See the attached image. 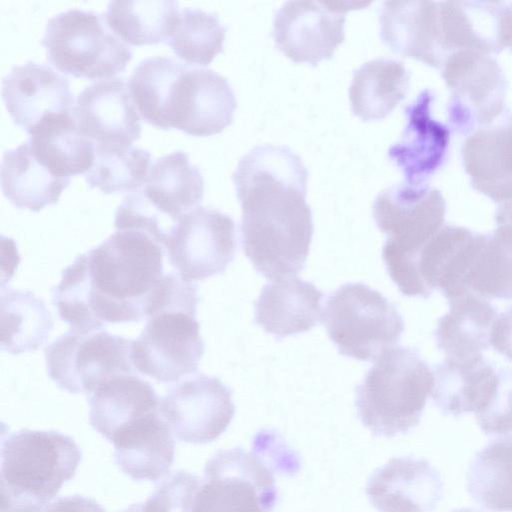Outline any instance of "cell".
Masks as SVG:
<instances>
[{
  "mask_svg": "<svg viewBox=\"0 0 512 512\" xmlns=\"http://www.w3.org/2000/svg\"><path fill=\"white\" fill-rule=\"evenodd\" d=\"M446 202L438 189L400 184L380 192L373 217L387 239L382 258L390 277L410 272L417 255L444 226Z\"/></svg>",
  "mask_w": 512,
  "mask_h": 512,
  "instance_id": "obj_7",
  "label": "cell"
},
{
  "mask_svg": "<svg viewBox=\"0 0 512 512\" xmlns=\"http://www.w3.org/2000/svg\"><path fill=\"white\" fill-rule=\"evenodd\" d=\"M73 116L95 145H132L141 135L138 110L122 77L98 80L77 95Z\"/></svg>",
  "mask_w": 512,
  "mask_h": 512,
  "instance_id": "obj_17",
  "label": "cell"
},
{
  "mask_svg": "<svg viewBox=\"0 0 512 512\" xmlns=\"http://www.w3.org/2000/svg\"><path fill=\"white\" fill-rule=\"evenodd\" d=\"M366 494L379 512H430L443 495V480L426 459H390L369 478Z\"/></svg>",
  "mask_w": 512,
  "mask_h": 512,
  "instance_id": "obj_21",
  "label": "cell"
},
{
  "mask_svg": "<svg viewBox=\"0 0 512 512\" xmlns=\"http://www.w3.org/2000/svg\"><path fill=\"white\" fill-rule=\"evenodd\" d=\"M196 312L168 308L153 314L133 340L135 370L160 383L179 382L194 374L204 353Z\"/></svg>",
  "mask_w": 512,
  "mask_h": 512,
  "instance_id": "obj_11",
  "label": "cell"
},
{
  "mask_svg": "<svg viewBox=\"0 0 512 512\" xmlns=\"http://www.w3.org/2000/svg\"><path fill=\"white\" fill-rule=\"evenodd\" d=\"M88 402L91 426L109 441L124 426L159 411L160 398L148 381L131 373L105 381Z\"/></svg>",
  "mask_w": 512,
  "mask_h": 512,
  "instance_id": "obj_27",
  "label": "cell"
},
{
  "mask_svg": "<svg viewBox=\"0 0 512 512\" xmlns=\"http://www.w3.org/2000/svg\"><path fill=\"white\" fill-rule=\"evenodd\" d=\"M433 385V371L415 349H386L356 387L358 416L375 436L405 434L418 425Z\"/></svg>",
  "mask_w": 512,
  "mask_h": 512,
  "instance_id": "obj_4",
  "label": "cell"
},
{
  "mask_svg": "<svg viewBox=\"0 0 512 512\" xmlns=\"http://www.w3.org/2000/svg\"><path fill=\"white\" fill-rule=\"evenodd\" d=\"M490 343L495 351L512 361V306L497 316L492 326Z\"/></svg>",
  "mask_w": 512,
  "mask_h": 512,
  "instance_id": "obj_41",
  "label": "cell"
},
{
  "mask_svg": "<svg viewBox=\"0 0 512 512\" xmlns=\"http://www.w3.org/2000/svg\"><path fill=\"white\" fill-rule=\"evenodd\" d=\"M434 100V92L424 89L405 107L403 134L388 150L410 185L425 184L447 160L450 128L433 117Z\"/></svg>",
  "mask_w": 512,
  "mask_h": 512,
  "instance_id": "obj_18",
  "label": "cell"
},
{
  "mask_svg": "<svg viewBox=\"0 0 512 512\" xmlns=\"http://www.w3.org/2000/svg\"><path fill=\"white\" fill-rule=\"evenodd\" d=\"M323 293L313 283L283 276L266 284L255 302V322L277 340L313 328Z\"/></svg>",
  "mask_w": 512,
  "mask_h": 512,
  "instance_id": "obj_26",
  "label": "cell"
},
{
  "mask_svg": "<svg viewBox=\"0 0 512 512\" xmlns=\"http://www.w3.org/2000/svg\"><path fill=\"white\" fill-rule=\"evenodd\" d=\"M39 512H106L93 498L72 495L59 497L44 506Z\"/></svg>",
  "mask_w": 512,
  "mask_h": 512,
  "instance_id": "obj_42",
  "label": "cell"
},
{
  "mask_svg": "<svg viewBox=\"0 0 512 512\" xmlns=\"http://www.w3.org/2000/svg\"><path fill=\"white\" fill-rule=\"evenodd\" d=\"M28 135L33 154L60 178L70 180L93 165L95 144L79 131L73 111L47 117Z\"/></svg>",
  "mask_w": 512,
  "mask_h": 512,
  "instance_id": "obj_30",
  "label": "cell"
},
{
  "mask_svg": "<svg viewBox=\"0 0 512 512\" xmlns=\"http://www.w3.org/2000/svg\"><path fill=\"white\" fill-rule=\"evenodd\" d=\"M466 480L467 492L478 505L512 512V434L495 438L478 451Z\"/></svg>",
  "mask_w": 512,
  "mask_h": 512,
  "instance_id": "obj_33",
  "label": "cell"
},
{
  "mask_svg": "<svg viewBox=\"0 0 512 512\" xmlns=\"http://www.w3.org/2000/svg\"><path fill=\"white\" fill-rule=\"evenodd\" d=\"M452 512H480V511L471 509V508H462V509L454 510Z\"/></svg>",
  "mask_w": 512,
  "mask_h": 512,
  "instance_id": "obj_43",
  "label": "cell"
},
{
  "mask_svg": "<svg viewBox=\"0 0 512 512\" xmlns=\"http://www.w3.org/2000/svg\"><path fill=\"white\" fill-rule=\"evenodd\" d=\"M321 317L340 354L361 361L378 359L404 330L395 305L363 283H347L331 293Z\"/></svg>",
  "mask_w": 512,
  "mask_h": 512,
  "instance_id": "obj_6",
  "label": "cell"
},
{
  "mask_svg": "<svg viewBox=\"0 0 512 512\" xmlns=\"http://www.w3.org/2000/svg\"><path fill=\"white\" fill-rule=\"evenodd\" d=\"M227 27L217 14L183 8L166 42L180 59L206 66L222 52Z\"/></svg>",
  "mask_w": 512,
  "mask_h": 512,
  "instance_id": "obj_38",
  "label": "cell"
},
{
  "mask_svg": "<svg viewBox=\"0 0 512 512\" xmlns=\"http://www.w3.org/2000/svg\"><path fill=\"white\" fill-rule=\"evenodd\" d=\"M140 190L160 214L177 223L202 201L204 180L200 170L190 163L189 155L178 150L150 165Z\"/></svg>",
  "mask_w": 512,
  "mask_h": 512,
  "instance_id": "obj_28",
  "label": "cell"
},
{
  "mask_svg": "<svg viewBox=\"0 0 512 512\" xmlns=\"http://www.w3.org/2000/svg\"><path fill=\"white\" fill-rule=\"evenodd\" d=\"M81 459L75 441L58 431H2L1 512H39L74 477Z\"/></svg>",
  "mask_w": 512,
  "mask_h": 512,
  "instance_id": "obj_3",
  "label": "cell"
},
{
  "mask_svg": "<svg viewBox=\"0 0 512 512\" xmlns=\"http://www.w3.org/2000/svg\"><path fill=\"white\" fill-rule=\"evenodd\" d=\"M132 343L104 330H69L44 350L48 376L71 394H92L114 376L134 372Z\"/></svg>",
  "mask_w": 512,
  "mask_h": 512,
  "instance_id": "obj_8",
  "label": "cell"
},
{
  "mask_svg": "<svg viewBox=\"0 0 512 512\" xmlns=\"http://www.w3.org/2000/svg\"><path fill=\"white\" fill-rule=\"evenodd\" d=\"M461 156L472 187L496 203L512 196V111L508 108L464 140Z\"/></svg>",
  "mask_w": 512,
  "mask_h": 512,
  "instance_id": "obj_22",
  "label": "cell"
},
{
  "mask_svg": "<svg viewBox=\"0 0 512 512\" xmlns=\"http://www.w3.org/2000/svg\"><path fill=\"white\" fill-rule=\"evenodd\" d=\"M0 179L4 196L17 208L33 212L56 204L70 183L53 174L33 154L27 141L3 153Z\"/></svg>",
  "mask_w": 512,
  "mask_h": 512,
  "instance_id": "obj_31",
  "label": "cell"
},
{
  "mask_svg": "<svg viewBox=\"0 0 512 512\" xmlns=\"http://www.w3.org/2000/svg\"><path fill=\"white\" fill-rule=\"evenodd\" d=\"M379 20L381 39L393 52L441 68L445 54L441 44L439 2L385 1Z\"/></svg>",
  "mask_w": 512,
  "mask_h": 512,
  "instance_id": "obj_23",
  "label": "cell"
},
{
  "mask_svg": "<svg viewBox=\"0 0 512 512\" xmlns=\"http://www.w3.org/2000/svg\"><path fill=\"white\" fill-rule=\"evenodd\" d=\"M410 74L402 62L375 59L354 74L349 99L354 115L363 121L382 120L406 97Z\"/></svg>",
  "mask_w": 512,
  "mask_h": 512,
  "instance_id": "obj_32",
  "label": "cell"
},
{
  "mask_svg": "<svg viewBox=\"0 0 512 512\" xmlns=\"http://www.w3.org/2000/svg\"><path fill=\"white\" fill-rule=\"evenodd\" d=\"M42 45L47 60L65 74L110 79L133 57L130 46L93 10L71 8L48 19Z\"/></svg>",
  "mask_w": 512,
  "mask_h": 512,
  "instance_id": "obj_5",
  "label": "cell"
},
{
  "mask_svg": "<svg viewBox=\"0 0 512 512\" xmlns=\"http://www.w3.org/2000/svg\"><path fill=\"white\" fill-rule=\"evenodd\" d=\"M465 287L486 299L512 300V225L500 224L485 239Z\"/></svg>",
  "mask_w": 512,
  "mask_h": 512,
  "instance_id": "obj_36",
  "label": "cell"
},
{
  "mask_svg": "<svg viewBox=\"0 0 512 512\" xmlns=\"http://www.w3.org/2000/svg\"><path fill=\"white\" fill-rule=\"evenodd\" d=\"M476 419L480 429L487 435L512 432V368L501 369L497 393L487 409Z\"/></svg>",
  "mask_w": 512,
  "mask_h": 512,
  "instance_id": "obj_40",
  "label": "cell"
},
{
  "mask_svg": "<svg viewBox=\"0 0 512 512\" xmlns=\"http://www.w3.org/2000/svg\"><path fill=\"white\" fill-rule=\"evenodd\" d=\"M1 349L10 354L35 351L48 339L53 317L43 300L26 290H2Z\"/></svg>",
  "mask_w": 512,
  "mask_h": 512,
  "instance_id": "obj_34",
  "label": "cell"
},
{
  "mask_svg": "<svg viewBox=\"0 0 512 512\" xmlns=\"http://www.w3.org/2000/svg\"><path fill=\"white\" fill-rule=\"evenodd\" d=\"M232 179L242 207L243 250L255 269L270 280L300 272L314 230L301 158L287 146H256Z\"/></svg>",
  "mask_w": 512,
  "mask_h": 512,
  "instance_id": "obj_1",
  "label": "cell"
},
{
  "mask_svg": "<svg viewBox=\"0 0 512 512\" xmlns=\"http://www.w3.org/2000/svg\"><path fill=\"white\" fill-rule=\"evenodd\" d=\"M164 252L145 230L116 229L63 270L52 289L60 319L78 332L147 319L165 275Z\"/></svg>",
  "mask_w": 512,
  "mask_h": 512,
  "instance_id": "obj_2",
  "label": "cell"
},
{
  "mask_svg": "<svg viewBox=\"0 0 512 512\" xmlns=\"http://www.w3.org/2000/svg\"><path fill=\"white\" fill-rule=\"evenodd\" d=\"M164 249L170 265L185 281L222 274L236 253L235 223L219 210L198 206L173 226Z\"/></svg>",
  "mask_w": 512,
  "mask_h": 512,
  "instance_id": "obj_12",
  "label": "cell"
},
{
  "mask_svg": "<svg viewBox=\"0 0 512 512\" xmlns=\"http://www.w3.org/2000/svg\"><path fill=\"white\" fill-rule=\"evenodd\" d=\"M159 411L173 436L192 444L216 440L235 413L232 390L215 376L198 373L160 398Z\"/></svg>",
  "mask_w": 512,
  "mask_h": 512,
  "instance_id": "obj_13",
  "label": "cell"
},
{
  "mask_svg": "<svg viewBox=\"0 0 512 512\" xmlns=\"http://www.w3.org/2000/svg\"><path fill=\"white\" fill-rule=\"evenodd\" d=\"M2 99L14 123L27 133L51 115L72 112L75 104L68 79L33 61L13 66L4 76Z\"/></svg>",
  "mask_w": 512,
  "mask_h": 512,
  "instance_id": "obj_19",
  "label": "cell"
},
{
  "mask_svg": "<svg viewBox=\"0 0 512 512\" xmlns=\"http://www.w3.org/2000/svg\"><path fill=\"white\" fill-rule=\"evenodd\" d=\"M195 70L166 55L140 61L128 87L142 118L161 129L182 131L193 99Z\"/></svg>",
  "mask_w": 512,
  "mask_h": 512,
  "instance_id": "obj_15",
  "label": "cell"
},
{
  "mask_svg": "<svg viewBox=\"0 0 512 512\" xmlns=\"http://www.w3.org/2000/svg\"><path fill=\"white\" fill-rule=\"evenodd\" d=\"M431 397L443 415L483 413L494 399L501 380L497 369L484 356L464 360L445 358L433 368Z\"/></svg>",
  "mask_w": 512,
  "mask_h": 512,
  "instance_id": "obj_24",
  "label": "cell"
},
{
  "mask_svg": "<svg viewBox=\"0 0 512 512\" xmlns=\"http://www.w3.org/2000/svg\"><path fill=\"white\" fill-rule=\"evenodd\" d=\"M484 239L485 234L468 228L444 225L415 259L422 298H428L434 289L447 300L468 293L465 281Z\"/></svg>",
  "mask_w": 512,
  "mask_h": 512,
  "instance_id": "obj_20",
  "label": "cell"
},
{
  "mask_svg": "<svg viewBox=\"0 0 512 512\" xmlns=\"http://www.w3.org/2000/svg\"><path fill=\"white\" fill-rule=\"evenodd\" d=\"M109 441L116 465L133 480H159L173 465L175 441L160 411L134 420Z\"/></svg>",
  "mask_w": 512,
  "mask_h": 512,
  "instance_id": "obj_25",
  "label": "cell"
},
{
  "mask_svg": "<svg viewBox=\"0 0 512 512\" xmlns=\"http://www.w3.org/2000/svg\"><path fill=\"white\" fill-rule=\"evenodd\" d=\"M277 499L263 459L240 447L221 449L206 463L193 512H272Z\"/></svg>",
  "mask_w": 512,
  "mask_h": 512,
  "instance_id": "obj_10",
  "label": "cell"
},
{
  "mask_svg": "<svg viewBox=\"0 0 512 512\" xmlns=\"http://www.w3.org/2000/svg\"><path fill=\"white\" fill-rule=\"evenodd\" d=\"M449 311L437 323L434 337L446 358L464 360L489 347L497 310L488 299L468 292L448 300Z\"/></svg>",
  "mask_w": 512,
  "mask_h": 512,
  "instance_id": "obj_29",
  "label": "cell"
},
{
  "mask_svg": "<svg viewBox=\"0 0 512 512\" xmlns=\"http://www.w3.org/2000/svg\"><path fill=\"white\" fill-rule=\"evenodd\" d=\"M151 153L133 145H95L92 167L84 174L90 188L105 194L133 192L146 180Z\"/></svg>",
  "mask_w": 512,
  "mask_h": 512,
  "instance_id": "obj_37",
  "label": "cell"
},
{
  "mask_svg": "<svg viewBox=\"0 0 512 512\" xmlns=\"http://www.w3.org/2000/svg\"><path fill=\"white\" fill-rule=\"evenodd\" d=\"M201 479L179 470L164 479L145 502L135 503L121 512H193Z\"/></svg>",
  "mask_w": 512,
  "mask_h": 512,
  "instance_id": "obj_39",
  "label": "cell"
},
{
  "mask_svg": "<svg viewBox=\"0 0 512 512\" xmlns=\"http://www.w3.org/2000/svg\"><path fill=\"white\" fill-rule=\"evenodd\" d=\"M440 69L450 92L446 113L454 133L468 136L505 110L508 82L493 56L460 50L451 53Z\"/></svg>",
  "mask_w": 512,
  "mask_h": 512,
  "instance_id": "obj_9",
  "label": "cell"
},
{
  "mask_svg": "<svg viewBox=\"0 0 512 512\" xmlns=\"http://www.w3.org/2000/svg\"><path fill=\"white\" fill-rule=\"evenodd\" d=\"M352 3L288 1L275 14L277 48L295 63L330 59L345 38V13Z\"/></svg>",
  "mask_w": 512,
  "mask_h": 512,
  "instance_id": "obj_14",
  "label": "cell"
},
{
  "mask_svg": "<svg viewBox=\"0 0 512 512\" xmlns=\"http://www.w3.org/2000/svg\"><path fill=\"white\" fill-rule=\"evenodd\" d=\"M439 18L445 59L460 50L493 56L512 48V2L440 1Z\"/></svg>",
  "mask_w": 512,
  "mask_h": 512,
  "instance_id": "obj_16",
  "label": "cell"
},
{
  "mask_svg": "<svg viewBox=\"0 0 512 512\" xmlns=\"http://www.w3.org/2000/svg\"><path fill=\"white\" fill-rule=\"evenodd\" d=\"M179 12L174 0H113L104 17L125 43L139 46L166 43Z\"/></svg>",
  "mask_w": 512,
  "mask_h": 512,
  "instance_id": "obj_35",
  "label": "cell"
}]
</instances>
